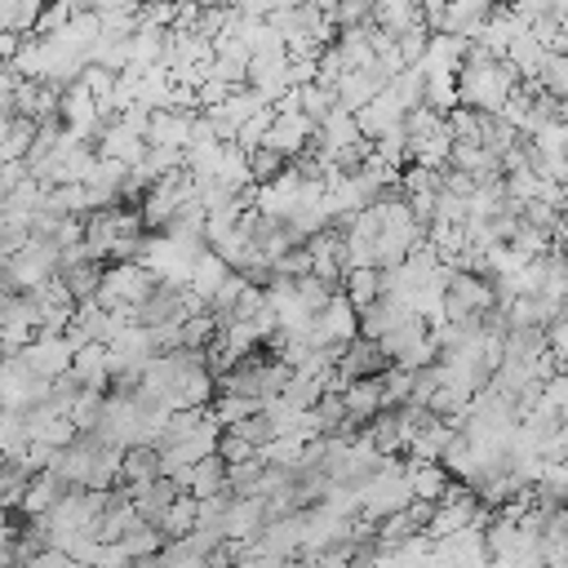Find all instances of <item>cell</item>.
Wrapping results in <instances>:
<instances>
[{"label": "cell", "mask_w": 568, "mask_h": 568, "mask_svg": "<svg viewBox=\"0 0 568 568\" xmlns=\"http://www.w3.org/2000/svg\"><path fill=\"white\" fill-rule=\"evenodd\" d=\"M13 359H22L36 377L58 382V377L71 373V364H75V346L67 342V333H36V342H31L22 355H13Z\"/></svg>", "instance_id": "obj_1"}, {"label": "cell", "mask_w": 568, "mask_h": 568, "mask_svg": "<svg viewBox=\"0 0 568 568\" xmlns=\"http://www.w3.org/2000/svg\"><path fill=\"white\" fill-rule=\"evenodd\" d=\"M93 146H98V155H102V160H120V164H129V169H138V164L146 160V151H151V146H146V138H142V133H133L124 120H111Z\"/></svg>", "instance_id": "obj_2"}, {"label": "cell", "mask_w": 568, "mask_h": 568, "mask_svg": "<svg viewBox=\"0 0 568 568\" xmlns=\"http://www.w3.org/2000/svg\"><path fill=\"white\" fill-rule=\"evenodd\" d=\"M395 364L386 359V351L377 346V342H368V337H359V342H351L346 351H342V359H337V373L346 377V382H364V377H386Z\"/></svg>", "instance_id": "obj_3"}, {"label": "cell", "mask_w": 568, "mask_h": 568, "mask_svg": "<svg viewBox=\"0 0 568 568\" xmlns=\"http://www.w3.org/2000/svg\"><path fill=\"white\" fill-rule=\"evenodd\" d=\"M191 129H195V115H191V111H155V115H151L146 146H173V151H186V146H191Z\"/></svg>", "instance_id": "obj_4"}, {"label": "cell", "mask_w": 568, "mask_h": 568, "mask_svg": "<svg viewBox=\"0 0 568 568\" xmlns=\"http://www.w3.org/2000/svg\"><path fill=\"white\" fill-rule=\"evenodd\" d=\"M408 479H413V497L417 501H435V506L457 488V479L439 462H413L408 457Z\"/></svg>", "instance_id": "obj_5"}, {"label": "cell", "mask_w": 568, "mask_h": 568, "mask_svg": "<svg viewBox=\"0 0 568 568\" xmlns=\"http://www.w3.org/2000/svg\"><path fill=\"white\" fill-rule=\"evenodd\" d=\"M231 275H235V271H231V266L209 248V253L195 262V271H191V284H186V288H191L200 302H209V311H213V297L222 293V284H226Z\"/></svg>", "instance_id": "obj_6"}, {"label": "cell", "mask_w": 568, "mask_h": 568, "mask_svg": "<svg viewBox=\"0 0 568 568\" xmlns=\"http://www.w3.org/2000/svg\"><path fill=\"white\" fill-rule=\"evenodd\" d=\"M155 479H164L160 453L155 448H129L124 470H120V488H142V484H155Z\"/></svg>", "instance_id": "obj_7"}, {"label": "cell", "mask_w": 568, "mask_h": 568, "mask_svg": "<svg viewBox=\"0 0 568 568\" xmlns=\"http://www.w3.org/2000/svg\"><path fill=\"white\" fill-rule=\"evenodd\" d=\"M155 528H160L169 541H182V537H191V532L200 528V501H195L191 493H182V497H178V501L164 510V519H160Z\"/></svg>", "instance_id": "obj_8"}, {"label": "cell", "mask_w": 568, "mask_h": 568, "mask_svg": "<svg viewBox=\"0 0 568 568\" xmlns=\"http://www.w3.org/2000/svg\"><path fill=\"white\" fill-rule=\"evenodd\" d=\"M342 293L355 302V311L364 315L373 302H382V271H373V266H364V271H351L346 275V284H342Z\"/></svg>", "instance_id": "obj_9"}, {"label": "cell", "mask_w": 568, "mask_h": 568, "mask_svg": "<svg viewBox=\"0 0 568 568\" xmlns=\"http://www.w3.org/2000/svg\"><path fill=\"white\" fill-rule=\"evenodd\" d=\"M124 550H129V559L138 564V559H151V555H160L164 546H169V537L155 528V524H146V519H138L133 528H129V537L120 541Z\"/></svg>", "instance_id": "obj_10"}, {"label": "cell", "mask_w": 568, "mask_h": 568, "mask_svg": "<svg viewBox=\"0 0 568 568\" xmlns=\"http://www.w3.org/2000/svg\"><path fill=\"white\" fill-rule=\"evenodd\" d=\"M537 89L555 102H568V53H550L541 75H537Z\"/></svg>", "instance_id": "obj_11"}, {"label": "cell", "mask_w": 568, "mask_h": 568, "mask_svg": "<svg viewBox=\"0 0 568 568\" xmlns=\"http://www.w3.org/2000/svg\"><path fill=\"white\" fill-rule=\"evenodd\" d=\"M248 164H253V182H257V186L275 182V178L288 169V160H284L280 151H271V146H257V151L248 155Z\"/></svg>", "instance_id": "obj_12"}, {"label": "cell", "mask_w": 568, "mask_h": 568, "mask_svg": "<svg viewBox=\"0 0 568 568\" xmlns=\"http://www.w3.org/2000/svg\"><path fill=\"white\" fill-rule=\"evenodd\" d=\"M217 457H222L226 466H240V462H253V457H257V448H253L248 439H240L235 430H226V435H222V448H217Z\"/></svg>", "instance_id": "obj_13"}]
</instances>
